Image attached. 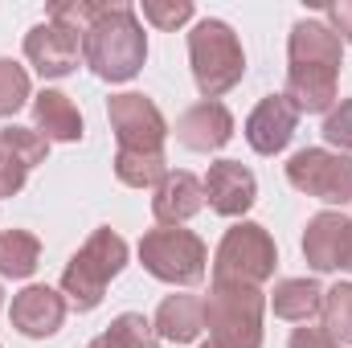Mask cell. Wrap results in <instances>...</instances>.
Segmentation results:
<instances>
[{
  "mask_svg": "<svg viewBox=\"0 0 352 348\" xmlns=\"http://www.w3.org/2000/svg\"><path fill=\"white\" fill-rule=\"evenodd\" d=\"M82 58L107 83H127L140 74L148 58V37L131 4H102V12L82 33Z\"/></svg>",
  "mask_w": 352,
  "mask_h": 348,
  "instance_id": "obj_1",
  "label": "cell"
},
{
  "mask_svg": "<svg viewBox=\"0 0 352 348\" xmlns=\"http://www.w3.org/2000/svg\"><path fill=\"white\" fill-rule=\"evenodd\" d=\"M188 62H192V78L197 90L205 98H217L226 90H234L246 74V54H242V41L238 33L226 25V21H197L192 33H188Z\"/></svg>",
  "mask_w": 352,
  "mask_h": 348,
  "instance_id": "obj_2",
  "label": "cell"
},
{
  "mask_svg": "<svg viewBox=\"0 0 352 348\" xmlns=\"http://www.w3.org/2000/svg\"><path fill=\"white\" fill-rule=\"evenodd\" d=\"M123 262H127V242L111 226L94 230L87 238V246L66 262V270H62V295H66V303L78 307V312H94L102 303L107 283L123 270Z\"/></svg>",
  "mask_w": 352,
  "mask_h": 348,
  "instance_id": "obj_3",
  "label": "cell"
},
{
  "mask_svg": "<svg viewBox=\"0 0 352 348\" xmlns=\"http://www.w3.org/2000/svg\"><path fill=\"white\" fill-rule=\"evenodd\" d=\"M263 291L242 283H213L205 299V328L213 348H258L263 345Z\"/></svg>",
  "mask_w": 352,
  "mask_h": 348,
  "instance_id": "obj_4",
  "label": "cell"
},
{
  "mask_svg": "<svg viewBox=\"0 0 352 348\" xmlns=\"http://www.w3.org/2000/svg\"><path fill=\"white\" fill-rule=\"evenodd\" d=\"M278 266L274 238L263 226L242 221L234 230H226L217 259H213V283H242V287H263Z\"/></svg>",
  "mask_w": 352,
  "mask_h": 348,
  "instance_id": "obj_5",
  "label": "cell"
},
{
  "mask_svg": "<svg viewBox=\"0 0 352 348\" xmlns=\"http://www.w3.org/2000/svg\"><path fill=\"white\" fill-rule=\"evenodd\" d=\"M140 262L148 274H156L160 283H201L205 279V262L209 250L205 242L192 234V230H180V226H160V230H148L140 238Z\"/></svg>",
  "mask_w": 352,
  "mask_h": 348,
  "instance_id": "obj_6",
  "label": "cell"
},
{
  "mask_svg": "<svg viewBox=\"0 0 352 348\" xmlns=\"http://www.w3.org/2000/svg\"><path fill=\"white\" fill-rule=\"evenodd\" d=\"M287 180L316 201L344 205L352 201V156L328 148H303L287 160Z\"/></svg>",
  "mask_w": 352,
  "mask_h": 348,
  "instance_id": "obj_7",
  "label": "cell"
},
{
  "mask_svg": "<svg viewBox=\"0 0 352 348\" xmlns=\"http://www.w3.org/2000/svg\"><path fill=\"white\" fill-rule=\"evenodd\" d=\"M107 119L119 135V152H144V156H164L168 123L160 107L148 94H111Z\"/></svg>",
  "mask_w": 352,
  "mask_h": 348,
  "instance_id": "obj_8",
  "label": "cell"
},
{
  "mask_svg": "<svg viewBox=\"0 0 352 348\" xmlns=\"http://www.w3.org/2000/svg\"><path fill=\"white\" fill-rule=\"evenodd\" d=\"M78 50H82V33L58 25V21H45V25L29 29V37H25V58L33 62V70L41 78H66L78 66Z\"/></svg>",
  "mask_w": 352,
  "mask_h": 348,
  "instance_id": "obj_9",
  "label": "cell"
},
{
  "mask_svg": "<svg viewBox=\"0 0 352 348\" xmlns=\"http://www.w3.org/2000/svg\"><path fill=\"white\" fill-rule=\"evenodd\" d=\"M201 184H205L209 209L221 213V217H242V213L254 205V197H258L254 173H250L246 164H238V160H217V164H209V173H205Z\"/></svg>",
  "mask_w": 352,
  "mask_h": 348,
  "instance_id": "obj_10",
  "label": "cell"
},
{
  "mask_svg": "<svg viewBox=\"0 0 352 348\" xmlns=\"http://www.w3.org/2000/svg\"><path fill=\"white\" fill-rule=\"evenodd\" d=\"M50 152V140L37 135L33 127H4L0 131V197L21 193L25 176L33 173Z\"/></svg>",
  "mask_w": 352,
  "mask_h": 348,
  "instance_id": "obj_11",
  "label": "cell"
},
{
  "mask_svg": "<svg viewBox=\"0 0 352 348\" xmlns=\"http://www.w3.org/2000/svg\"><path fill=\"white\" fill-rule=\"evenodd\" d=\"M295 123H299V111L287 94H266L263 102L250 111L246 119V140L258 156H274L291 144L295 135Z\"/></svg>",
  "mask_w": 352,
  "mask_h": 348,
  "instance_id": "obj_12",
  "label": "cell"
},
{
  "mask_svg": "<svg viewBox=\"0 0 352 348\" xmlns=\"http://www.w3.org/2000/svg\"><path fill=\"white\" fill-rule=\"evenodd\" d=\"M234 135V115L226 102L217 98H201L197 107H188L176 123V140L188 148V152H217L226 148Z\"/></svg>",
  "mask_w": 352,
  "mask_h": 348,
  "instance_id": "obj_13",
  "label": "cell"
},
{
  "mask_svg": "<svg viewBox=\"0 0 352 348\" xmlns=\"http://www.w3.org/2000/svg\"><path fill=\"white\" fill-rule=\"evenodd\" d=\"M62 320H66V295H58L54 287H25L12 299V328L33 340L54 336Z\"/></svg>",
  "mask_w": 352,
  "mask_h": 348,
  "instance_id": "obj_14",
  "label": "cell"
},
{
  "mask_svg": "<svg viewBox=\"0 0 352 348\" xmlns=\"http://www.w3.org/2000/svg\"><path fill=\"white\" fill-rule=\"evenodd\" d=\"M287 54H291V66H320V70H340V58H344V41L320 25V21H295L291 29V41H287Z\"/></svg>",
  "mask_w": 352,
  "mask_h": 348,
  "instance_id": "obj_15",
  "label": "cell"
},
{
  "mask_svg": "<svg viewBox=\"0 0 352 348\" xmlns=\"http://www.w3.org/2000/svg\"><path fill=\"white\" fill-rule=\"evenodd\" d=\"M344 246H349V217L340 213H316L303 230V254L316 270H336L344 266Z\"/></svg>",
  "mask_w": 352,
  "mask_h": 348,
  "instance_id": "obj_16",
  "label": "cell"
},
{
  "mask_svg": "<svg viewBox=\"0 0 352 348\" xmlns=\"http://www.w3.org/2000/svg\"><path fill=\"white\" fill-rule=\"evenodd\" d=\"M201 205H205V184L192 173H168L156 184V197H152V213L164 226L188 221L192 213H201Z\"/></svg>",
  "mask_w": 352,
  "mask_h": 348,
  "instance_id": "obj_17",
  "label": "cell"
},
{
  "mask_svg": "<svg viewBox=\"0 0 352 348\" xmlns=\"http://www.w3.org/2000/svg\"><path fill=\"white\" fill-rule=\"evenodd\" d=\"M336 74L340 70H320V66H291L287 70V98L295 102V111L303 115H320V111H332L336 102Z\"/></svg>",
  "mask_w": 352,
  "mask_h": 348,
  "instance_id": "obj_18",
  "label": "cell"
},
{
  "mask_svg": "<svg viewBox=\"0 0 352 348\" xmlns=\"http://www.w3.org/2000/svg\"><path fill=\"white\" fill-rule=\"evenodd\" d=\"M33 123H37V135L45 140H58V144L82 140V115L62 90H41L33 98Z\"/></svg>",
  "mask_w": 352,
  "mask_h": 348,
  "instance_id": "obj_19",
  "label": "cell"
},
{
  "mask_svg": "<svg viewBox=\"0 0 352 348\" xmlns=\"http://www.w3.org/2000/svg\"><path fill=\"white\" fill-rule=\"evenodd\" d=\"M152 328H156L160 340H173V345L197 340L201 328H205V299H197V295H168L160 303Z\"/></svg>",
  "mask_w": 352,
  "mask_h": 348,
  "instance_id": "obj_20",
  "label": "cell"
},
{
  "mask_svg": "<svg viewBox=\"0 0 352 348\" xmlns=\"http://www.w3.org/2000/svg\"><path fill=\"white\" fill-rule=\"evenodd\" d=\"M270 307L278 320H291V324H307L320 307H324V287L316 279H283L270 295Z\"/></svg>",
  "mask_w": 352,
  "mask_h": 348,
  "instance_id": "obj_21",
  "label": "cell"
},
{
  "mask_svg": "<svg viewBox=\"0 0 352 348\" xmlns=\"http://www.w3.org/2000/svg\"><path fill=\"white\" fill-rule=\"evenodd\" d=\"M41 259V242L29 230H4L0 234V274L8 279H29Z\"/></svg>",
  "mask_w": 352,
  "mask_h": 348,
  "instance_id": "obj_22",
  "label": "cell"
},
{
  "mask_svg": "<svg viewBox=\"0 0 352 348\" xmlns=\"http://www.w3.org/2000/svg\"><path fill=\"white\" fill-rule=\"evenodd\" d=\"M115 176L131 188H156L164 176H168V164L164 156H144V152H119L115 156Z\"/></svg>",
  "mask_w": 352,
  "mask_h": 348,
  "instance_id": "obj_23",
  "label": "cell"
},
{
  "mask_svg": "<svg viewBox=\"0 0 352 348\" xmlns=\"http://www.w3.org/2000/svg\"><path fill=\"white\" fill-rule=\"evenodd\" d=\"M324 328L336 345H352V283H336L324 291Z\"/></svg>",
  "mask_w": 352,
  "mask_h": 348,
  "instance_id": "obj_24",
  "label": "cell"
},
{
  "mask_svg": "<svg viewBox=\"0 0 352 348\" xmlns=\"http://www.w3.org/2000/svg\"><path fill=\"white\" fill-rule=\"evenodd\" d=\"M29 102V74L12 58H0V119L16 115Z\"/></svg>",
  "mask_w": 352,
  "mask_h": 348,
  "instance_id": "obj_25",
  "label": "cell"
},
{
  "mask_svg": "<svg viewBox=\"0 0 352 348\" xmlns=\"http://www.w3.org/2000/svg\"><path fill=\"white\" fill-rule=\"evenodd\" d=\"M107 332L119 340V348H160V336H156L152 320H144V316H135V312H123L119 320H111Z\"/></svg>",
  "mask_w": 352,
  "mask_h": 348,
  "instance_id": "obj_26",
  "label": "cell"
},
{
  "mask_svg": "<svg viewBox=\"0 0 352 348\" xmlns=\"http://www.w3.org/2000/svg\"><path fill=\"white\" fill-rule=\"evenodd\" d=\"M98 12H102V4H94V0H54L50 4V21H58L66 29H78V33H87V25Z\"/></svg>",
  "mask_w": 352,
  "mask_h": 348,
  "instance_id": "obj_27",
  "label": "cell"
},
{
  "mask_svg": "<svg viewBox=\"0 0 352 348\" xmlns=\"http://www.w3.org/2000/svg\"><path fill=\"white\" fill-rule=\"evenodd\" d=\"M192 17L188 0H144V21H152L156 29H176Z\"/></svg>",
  "mask_w": 352,
  "mask_h": 348,
  "instance_id": "obj_28",
  "label": "cell"
},
{
  "mask_svg": "<svg viewBox=\"0 0 352 348\" xmlns=\"http://www.w3.org/2000/svg\"><path fill=\"white\" fill-rule=\"evenodd\" d=\"M324 140L336 144L340 152H352V98H344L340 107L328 111V119H324Z\"/></svg>",
  "mask_w": 352,
  "mask_h": 348,
  "instance_id": "obj_29",
  "label": "cell"
},
{
  "mask_svg": "<svg viewBox=\"0 0 352 348\" xmlns=\"http://www.w3.org/2000/svg\"><path fill=\"white\" fill-rule=\"evenodd\" d=\"M291 348H340V345L328 336L324 324H303V328L291 332Z\"/></svg>",
  "mask_w": 352,
  "mask_h": 348,
  "instance_id": "obj_30",
  "label": "cell"
},
{
  "mask_svg": "<svg viewBox=\"0 0 352 348\" xmlns=\"http://www.w3.org/2000/svg\"><path fill=\"white\" fill-rule=\"evenodd\" d=\"M328 21H332V33L340 41H352V0H340L328 8Z\"/></svg>",
  "mask_w": 352,
  "mask_h": 348,
  "instance_id": "obj_31",
  "label": "cell"
},
{
  "mask_svg": "<svg viewBox=\"0 0 352 348\" xmlns=\"http://www.w3.org/2000/svg\"><path fill=\"white\" fill-rule=\"evenodd\" d=\"M87 348H119V340H115L111 332H102V336H94V340H90Z\"/></svg>",
  "mask_w": 352,
  "mask_h": 348,
  "instance_id": "obj_32",
  "label": "cell"
},
{
  "mask_svg": "<svg viewBox=\"0 0 352 348\" xmlns=\"http://www.w3.org/2000/svg\"><path fill=\"white\" fill-rule=\"evenodd\" d=\"M340 270H352V221H349V246H344V266Z\"/></svg>",
  "mask_w": 352,
  "mask_h": 348,
  "instance_id": "obj_33",
  "label": "cell"
},
{
  "mask_svg": "<svg viewBox=\"0 0 352 348\" xmlns=\"http://www.w3.org/2000/svg\"><path fill=\"white\" fill-rule=\"evenodd\" d=\"M201 348H213V345H201Z\"/></svg>",
  "mask_w": 352,
  "mask_h": 348,
  "instance_id": "obj_34",
  "label": "cell"
},
{
  "mask_svg": "<svg viewBox=\"0 0 352 348\" xmlns=\"http://www.w3.org/2000/svg\"><path fill=\"white\" fill-rule=\"evenodd\" d=\"M0 295H4V291H0ZM0 303H4V299H0Z\"/></svg>",
  "mask_w": 352,
  "mask_h": 348,
  "instance_id": "obj_35",
  "label": "cell"
}]
</instances>
